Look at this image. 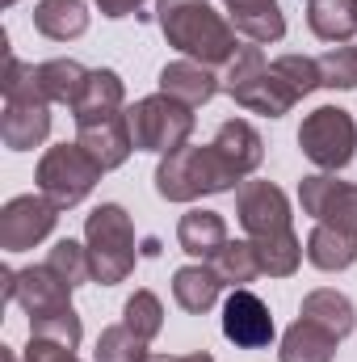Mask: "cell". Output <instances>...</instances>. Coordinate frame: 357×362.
I'll return each instance as SVG.
<instances>
[{
	"label": "cell",
	"mask_w": 357,
	"mask_h": 362,
	"mask_svg": "<svg viewBox=\"0 0 357 362\" xmlns=\"http://www.w3.org/2000/svg\"><path fill=\"white\" fill-rule=\"evenodd\" d=\"M236 215L240 228L248 232V240L257 245L261 274L269 278H290L303 266V245L294 236V215H290V198L273 185V181H244L236 189Z\"/></svg>",
	"instance_id": "cell-1"
},
{
	"label": "cell",
	"mask_w": 357,
	"mask_h": 362,
	"mask_svg": "<svg viewBox=\"0 0 357 362\" xmlns=\"http://www.w3.org/2000/svg\"><path fill=\"white\" fill-rule=\"evenodd\" d=\"M156 21L185 59L206 68H227L236 59V25L206 0H156Z\"/></svg>",
	"instance_id": "cell-2"
},
{
	"label": "cell",
	"mask_w": 357,
	"mask_h": 362,
	"mask_svg": "<svg viewBox=\"0 0 357 362\" xmlns=\"http://www.w3.org/2000/svg\"><path fill=\"white\" fill-rule=\"evenodd\" d=\"M13 303L25 308L30 337H51V341L72 346V350L80 346L85 325H80V316L72 308V286L47 262L30 266V270H17V278H13Z\"/></svg>",
	"instance_id": "cell-3"
},
{
	"label": "cell",
	"mask_w": 357,
	"mask_h": 362,
	"mask_svg": "<svg viewBox=\"0 0 357 362\" xmlns=\"http://www.w3.org/2000/svg\"><path fill=\"white\" fill-rule=\"evenodd\" d=\"M244 173L214 148V144H202V148H177L169 156H160L156 165V194L169 198V202H193V198H206V194H227V189H240Z\"/></svg>",
	"instance_id": "cell-4"
},
{
	"label": "cell",
	"mask_w": 357,
	"mask_h": 362,
	"mask_svg": "<svg viewBox=\"0 0 357 362\" xmlns=\"http://www.w3.org/2000/svg\"><path fill=\"white\" fill-rule=\"evenodd\" d=\"M0 93H4V110H0V139H4V148H13V152L38 148L51 135V101L38 89L34 64H21L8 51Z\"/></svg>",
	"instance_id": "cell-5"
},
{
	"label": "cell",
	"mask_w": 357,
	"mask_h": 362,
	"mask_svg": "<svg viewBox=\"0 0 357 362\" xmlns=\"http://www.w3.org/2000/svg\"><path fill=\"white\" fill-rule=\"evenodd\" d=\"M85 245L92 257V278L101 286H118L135 274V223L126 206L101 202L85 219Z\"/></svg>",
	"instance_id": "cell-6"
},
{
	"label": "cell",
	"mask_w": 357,
	"mask_h": 362,
	"mask_svg": "<svg viewBox=\"0 0 357 362\" xmlns=\"http://www.w3.org/2000/svg\"><path fill=\"white\" fill-rule=\"evenodd\" d=\"M223 93L240 105V110H248V114H265V118H282V114H290L298 101L290 97V89L273 76V68L265 64V55H261V47H240L236 51V59L223 68Z\"/></svg>",
	"instance_id": "cell-7"
},
{
	"label": "cell",
	"mask_w": 357,
	"mask_h": 362,
	"mask_svg": "<svg viewBox=\"0 0 357 362\" xmlns=\"http://www.w3.org/2000/svg\"><path fill=\"white\" fill-rule=\"evenodd\" d=\"M126 122H131V139L139 152H156L169 156L189 144L193 135V110L173 101L169 93L156 97H139L135 105H126Z\"/></svg>",
	"instance_id": "cell-8"
},
{
	"label": "cell",
	"mask_w": 357,
	"mask_h": 362,
	"mask_svg": "<svg viewBox=\"0 0 357 362\" xmlns=\"http://www.w3.org/2000/svg\"><path fill=\"white\" fill-rule=\"evenodd\" d=\"M101 173L105 169L92 160L80 144H55V148L42 152L34 181H38V194H47L59 211H68V206H80L89 198L92 185L101 181Z\"/></svg>",
	"instance_id": "cell-9"
},
{
	"label": "cell",
	"mask_w": 357,
	"mask_h": 362,
	"mask_svg": "<svg viewBox=\"0 0 357 362\" xmlns=\"http://www.w3.org/2000/svg\"><path fill=\"white\" fill-rule=\"evenodd\" d=\"M298 148L311 165H320L324 173L349 169L357 156V122L349 110L341 105H320L303 118L298 127Z\"/></svg>",
	"instance_id": "cell-10"
},
{
	"label": "cell",
	"mask_w": 357,
	"mask_h": 362,
	"mask_svg": "<svg viewBox=\"0 0 357 362\" xmlns=\"http://www.w3.org/2000/svg\"><path fill=\"white\" fill-rule=\"evenodd\" d=\"M59 223V206L47 194H17L0 206V249L25 253L38 240H47Z\"/></svg>",
	"instance_id": "cell-11"
},
{
	"label": "cell",
	"mask_w": 357,
	"mask_h": 362,
	"mask_svg": "<svg viewBox=\"0 0 357 362\" xmlns=\"http://www.w3.org/2000/svg\"><path fill=\"white\" fill-rule=\"evenodd\" d=\"M298 202L303 215H311L315 223L341 228L357 236V185L353 181H337L332 173H307L298 181Z\"/></svg>",
	"instance_id": "cell-12"
},
{
	"label": "cell",
	"mask_w": 357,
	"mask_h": 362,
	"mask_svg": "<svg viewBox=\"0 0 357 362\" xmlns=\"http://www.w3.org/2000/svg\"><path fill=\"white\" fill-rule=\"evenodd\" d=\"M223 337L240 350H265L273 341V316L261 295H253L248 286H236L223 303Z\"/></svg>",
	"instance_id": "cell-13"
},
{
	"label": "cell",
	"mask_w": 357,
	"mask_h": 362,
	"mask_svg": "<svg viewBox=\"0 0 357 362\" xmlns=\"http://www.w3.org/2000/svg\"><path fill=\"white\" fill-rule=\"evenodd\" d=\"M76 144L89 152L92 160L109 173V169H122L135 152V139H131V122H126V110L122 114H109V118H97L76 127Z\"/></svg>",
	"instance_id": "cell-14"
},
{
	"label": "cell",
	"mask_w": 357,
	"mask_h": 362,
	"mask_svg": "<svg viewBox=\"0 0 357 362\" xmlns=\"http://www.w3.org/2000/svg\"><path fill=\"white\" fill-rule=\"evenodd\" d=\"M160 93H169L173 101L189 105V110H198V105H206V101H214V97L223 93V81H219L214 68H206V64L173 59V64L160 68Z\"/></svg>",
	"instance_id": "cell-15"
},
{
	"label": "cell",
	"mask_w": 357,
	"mask_h": 362,
	"mask_svg": "<svg viewBox=\"0 0 357 362\" xmlns=\"http://www.w3.org/2000/svg\"><path fill=\"white\" fill-rule=\"evenodd\" d=\"M223 8H227V21L236 25V34H244L257 47L286 38V13L277 0H223Z\"/></svg>",
	"instance_id": "cell-16"
},
{
	"label": "cell",
	"mask_w": 357,
	"mask_h": 362,
	"mask_svg": "<svg viewBox=\"0 0 357 362\" xmlns=\"http://www.w3.org/2000/svg\"><path fill=\"white\" fill-rule=\"evenodd\" d=\"M223 278L214 266H206V262H198V266H181L173 274V299H177L181 312H189V316H206L214 303H219V295H223Z\"/></svg>",
	"instance_id": "cell-17"
},
{
	"label": "cell",
	"mask_w": 357,
	"mask_h": 362,
	"mask_svg": "<svg viewBox=\"0 0 357 362\" xmlns=\"http://www.w3.org/2000/svg\"><path fill=\"white\" fill-rule=\"evenodd\" d=\"M177 245L189 257H198V262H214V253L227 245V223H223V215H219V211H202V206L185 211L181 223H177Z\"/></svg>",
	"instance_id": "cell-18"
},
{
	"label": "cell",
	"mask_w": 357,
	"mask_h": 362,
	"mask_svg": "<svg viewBox=\"0 0 357 362\" xmlns=\"http://www.w3.org/2000/svg\"><path fill=\"white\" fill-rule=\"evenodd\" d=\"M298 316H303V320H311V325H320V329H328V333H332V337H341V341L357 329L353 299H349V295H341V291H332V286H320V291L303 295Z\"/></svg>",
	"instance_id": "cell-19"
},
{
	"label": "cell",
	"mask_w": 357,
	"mask_h": 362,
	"mask_svg": "<svg viewBox=\"0 0 357 362\" xmlns=\"http://www.w3.org/2000/svg\"><path fill=\"white\" fill-rule=\"evenodd\" d=\"M122 101H126V89H122V76L114 68H92L89 72V85L80 93L72 118L76 127L85 122H97V118H109V114H122Z\"/></svg>",
	"instance_id": "cell-20"
},
{
	"label": "cell",
	"mask_w": 357,
	"mask_h": 362,
	"mask_svg": "<svg viewBox=\"0 0 357 362\" xmlns=\"http://www.w3.org/2000/svg\"><path fill=\"white\" fill-rule=\"evenodd\" d=\"M337 346H341V337H332L328 329H320V325H311V320L298 316L282 333L277 362H332L337 358Z\"/></svg>",
	"instance_id": "cell-21"
},
{
	"label": "cell",
	"mask_w": 357,
	"mask_h": 362,
	"mask_svg": "<svg viewBox=\"0 0 357 362\" xmlns=\"http://www.w3.org/2000/svg\"><path fill=\"white\" fill-rule=\"evenodd\" d=\"M214 148H219L244 177H253V173L261 169V160H265V139H261V131H257L253 122H244V118H227V122L219 127V135H214Z\"/></svg>",
	"instance_id": "cell-22"
},
{
	"label": "cell",
	"mask_w": 357,
	"mask_h": 362,
	"mask_svg": "<svg viewBox=\"0 0 357 362\" xmlns=\"http://www.w3.org/2000/svg\"><path fill=\"white\" fill-rule=\"evenodd\" d=\"M34 30L51 42H72L89 30V8H85V0H38Z\"/></svg>",
	"instance_id": "cell-23"
},
{
	"label": "cell",
	"mask_w": 357,
	"mask_h": 362,
	"mask_svg": "<svg viewBox=\"0 0 357 362\" xmlns=\"http://www.w3.org/2000/svg\"><path fill=\"white\" fill-rule=\"evenodd\" d=\"M307 262L324 274L349 270L357 262V236L341 232V228H328V223H315L311 236H307Z\"/></svg>",
	"instance_id": "cell-24"
},
{
	"label": "cell",
	"mask_w": 357,
	"mask_h": 362,
	"mask_svg": "<svg viewBox=\"0 0 357 362\" xmlns=\"http://www.w3.org/2000/svg\"><path fill=\"white\" fill-rule=\"evenodd\" d=\"M34 72H38V89L47 93L51 105L76 110L80 93L89 85V68L85 64H76V59H47V64H34Z\"/></svg>",
	"instance_id": "cell-25"
},
{
	"label": "cell",
	"mask_w": 357,
	"mask_h": 362,
	"mask_svg": "<svg viewBox=\"0 0 357 362\" xmlns=\"http://www.w3.org/2000/svg\"><path fill=\"white\" fill-rule=\"evenodd\" d=\"M307 25L320 42H349L357 34V4L353 0H311Z\"/></svg>",
	"instance_id": "cell-26"
},
{
	"label": "cell",
	"mask_w": 357,
	"mask_h": 362,
	"mask_svg": "<svg viewBox=\"0 0 357 362\" xmlns=\"http://www.w3.org/2000/svg\"><path fill=\"white\" fill-rule=\"evenodd\" d=\"M219 278L227 282V286H248L257 274H261V257H257V245L253 240H227L219 253H214V262H210Z\"/></svg>",
	"instance_id": "cell-27"
},
{
	"label": "cell",
	"mask_w": 357,
	"mask_h": 362,
	"mask_svg": "<svg viewBox=\"0 0 357 362\" xmlns=\"http://www.w3.org/2000/svg\"><path fill=\"white\" fill-rule=\"evenodd\" d=\"M273 76L290 89L294 101H303L307 93L324 89V76H320V59H311V55H277L273 64Z\"/></svg>",
	"instance_id": "cell-28"
},
{
	"label": "cell",
	"mask_w": 357,
	"mask_h": 362,
	"mask_svg": "<svg viewBox=\"0 0 357 362\" xmlns=\"http://www.w3.org/2000/svg\"><path fill=\"white\" fill-rule=\"evenodd\" d=\"M147 341L139 333H131L126 325H109L101 329L97 337V350H92V362H147Z\"/></svg>",
	"instance_id": "cell-29"
},
{
	"label": "cell",
	"mask_w": 357,
	"mask_h": 362,
	"mask_svg": "<svg viewBox=\"0 0 357 362\" xmlns=\"http://www.w3.org/2000/svg\"><path fill=\"white\" fill-rule=\"evenodd\" d=\"M122 325H126L131 333H139L143 341L160 337V329H164V303H160V295L135 291V295L122 303Z\"/></svg>",
	"instance_id": "cell-30"
},
{
	"label": "cell",
	"mask_w": 357,
	"mask_h": 362,
	"mask_svg": "<svg viewBox=\"0 0 357 362\" xmlns=\"http://www.w3.org/2000/svg\"><path fill=\"white\" fill-rule=\"evenodd\" d=\"M47 266L59 274L72 291L80 282L92 278V257H89V245H76V240H55V249L47 253Z\"/></svg>",
	"instance_id": "cell-31"
},
{
	"label": "cell",
	"mask_w": 357,
	"mask_h": 362,
	"mask_svg": "<svg viewBox=\"0 0 357 362\" xmlns=\"http://www.w3.org/2000/svg\"><path fill=\"white\" fill-rule=\"evenodd\" d=\"M324 89H357V47H328L320 55Z\"/></svg>",
	"instance_id": "cell-32"
},
{
	"label": "cell",
	"mask_w": 357,
	"mask_h": 362,
	"mask_svg": "<svg viewBox=\"0 0 357 362\" xmlns=\"http://www.w3.org/2000/svg\"><path fill=\"white\" fill-rule=\"evenodd\" d=\"M25 362H80L72 346L63 341H51V337H30L25 346Z\"/></svg>",
	"instance_id": "cell-33"
},
{
	"label": "cell",
	"mask_w": 357,
	"mask_h": 362,
	"mask_svg": "<svg viewBox=\"0 0 357 362\" xmlns=\"http://www.w3.org/2000/svg\"><path fill=\"white\" fill-rule=\"evenodd\" d=\"M92 4L101 8V17H114V21H118V17H131V13H135V17H143L139 8H143L147 0H92Z\"/></svg>",
	"instance_id": "cell-34"
},
{
	"label": "cell",
	"mask_w": 357,
	"mask_h": 362,
	"mask_svg": "<svg viewBox=\"0 0 357 362\" xmlns=\"http://www.w3.org/2000/svg\"><path fill=\"white\" fill-rule=\"evenodd\" d=\"M147 362H214L210 350H193V354H152Z\"/></svg>",
	"instance_id": "cell-35"
},
{
	"label": "cell",
	"mask_w": 357,
	"mask_h": 362,
	"mask_svg": "<svg viewBox=\"0 0 357 362\" xmlns=\"http://www.w3.org/2000/svg\"><path fill=\"white\" fill-rule=\"evenodd\" d=\"M0 362H17V350L13 346H0Z\"/></svg>",
	"instance_id": "cell-36"
},
{
	"label": "cell",
	"mask_w": 357,
	"mask_h": 362,
	"mask_svg": "<svg viewBox=\"0 0 357 362\" xmlns=\"http://www.w3.org/2000/svg\"><path fill=\"white\" fill-rule=\"evenodd\" d=\"M0 4H4V8H8V4H17V0H0Z\"/></svg>",
	"instance_id": "cell-37"
},
{
	"label": "cell",
	"mask_w": 357,
	"mask_h": 362,
	"mask_svg": "<svg viewBox=\"0 0 357 362\" xmlns=\"http://www.w3.org/2000/svg\"><path fill=\"white\" fill-rule=\"evenodd\" d=\"M307 4H311V0H307Z\"/></svg>",
	"instance_id": "cell-38"
},
{
	"label": "cell",
	"mask_w": 357,
	"mask_h": 362,
	"mask_svg": "<svg viewBox=\"0 0 357 362\" xmlns=\"http://www.w3.org/2000/svg\"><path fill=\"white\" fill-rule=\"evenodd\" d=\"M353 4H357V0H353Z\"/></svg>",
	"instance_id": "cell-39"
}]
</instances>
